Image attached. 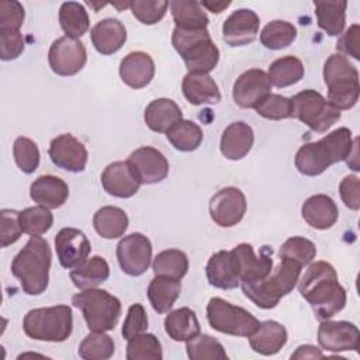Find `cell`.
<instances>
[{"label":"cell","instance_id":"6da1fadb","mask_svg":"<svg viewBox=\"0 0 360 360\" xmlns=\"http://www.w3.org/2000/svg\"><path fill=\"white\" fill-rule=\"evenodd\" d=\"M298 291L319 321L332 318L346 305V290L339 284L336 270L328 262L311 263L298 280Z\"/></svg>","mask_w":360,"mask_h":360},{"label":"cell","instance_id":"7a4b0ae2","mask_svg":"<svg viewBox=\"0 0 360 360\" xmlns=\"http://www.w3.org/2000/svg\"><path fill=\"white\" fill-rule=\"evenodd\" d=\"M353 146L352 131L340 127L316 142L302 145L295 153V167L304 176H319L329 166L346 160Z\"/></svg>","mask_w":360,"mask_h":360},{"label":"cell","instance_id":"3957f363","mask_svg":"<svg viewBox=\"0 0 360 360\" xmlns=\"http://www.w3.org/2000/svg\"><path fill=\"white\" fill-rule=\"evenodd\" d=\"M51 262L52 253L48 240L31 236L11 263V273L20 280L25 294L39 295L48 288Z\"/></svg>","mask_w":360,"mask_h":360},{"label":"cell","instance_id":"277c9868","mask_svg":"<svg viewBox=\"0 0 360 360\" xmlns=\"http://www.w3.org/2000/svg\"><path fill=\"white\" fill-rule=\"evenodd\" d=\"M277 269L263 280L253 283H242L243 294L259 308H274L280 300L290 294L300 280L302 266L291 259L280 257Z\"/></svg>","mask_w":360,"mask_h":360},{"label":"cell","instance_id":"5b68a950","mask_svg":"<svg viewBox=\"0 0 360 360\" xmlns=\"http://www.w3.org/2000/svg\"><path fill=\"white\" fill-rule=\"evenodd\" d=\"M172 45L183 58L188 73H210L219 60V49L211 39L207 28L187 30L176 27Z\"/></svg>","mask_w":360,"mask_h":360},{"label":"cell","instance_id":"8992f818","mask_svg":"<svg viewBox=\"0 0 360 360\" xmlns=\"http://www.w3.org/2000/svg\"><path fill=\"white\" fill-rule=\"evenodd\" d=\"M328 101L340 110H350L359 100V72L342 53L330 55L323 65Z\"/></svg>","mask_w":360,"mask_h":360},{"label":"cell","instance_id":"52a82bcc","mask_svg":"<svg viewBox=\"0 0 360 360\" xmlns=\"http://www.w3.org/2000/svg\"><path fill=\"white\" fill-rule=\"evenodd\" d=\"M72 315V308L68 305L35 308L25 314L22 329L34 340L65 342L73 329Z\"/></svg>","mask_w":360,"mask_h":360},{"label":"cell","instance_id":"ba28073f","mask_svg":"<svg viewBox=\"0 0 360 360\" xmlns=\"http://www.w3.org/2000/svg\"><path fill=\"white\" fill-rule=\"evenodd\" d=\"M72 304L82 311L91 332L112 330L121 315L120 300L101 288L82 290L72 297Z\"/></svg>","mask_w":360,"mask_h":360},{"label":"cell","instance_id":"9c48e42d","mask_svg":"<svg viewBox=\"0 0 360 360\" xmlns=\"http://www.w3.org/2000/svg\"><path fill=\"white\" fill-rule=\"evenodd\" d=\"M207 319L212 329L232 336L249 338L260 322L248 309L233 305L219 297H214L207 305Z\"/></svg>","mask_w":360,"mask_h":360},{"label":"cell","instance_id":"30bf717a","mask_svg":"<svg viewBox=\"0 0 360 360\" xmlns=\"http://www.w3.org/2000/svg\"><path fill=\"white\" fill-rule=\"evenodd\" d=\"M292 117L315 132H326L340 120V111L335 108L321 93L307 89L291 97Z\"/></svg>","mask_w":360,"mask_h":360},{"label":"cell","instance_id":"8fae6325","mask_svg":"<svg viewBox=\"0 0 360 360\" xmlns=\"http://www.w3.org/2000/svg\"><path fill=\"white\" fill-rule=\"evenodd\" d=\"M87 60V52L79 38L60 37L55 39L48 52V62L53 73L73 76L79 73Z\"/></svg>","mask_w":360,"mask_h":360},{"label":"cell","instance_id":"7c38bea8","mask_svg":"<svg viewBox=\"0 0 360 360\" xmlns=\"http://www.w3.org/2000/svg\"><path fill=\"white\" fill-rule=\"evenodd\" d=\"M117 260L125 274L132 277L143 274L152 260L150 240L139 232L124 236L117 245Z\"/></svg>","mask_w":360,"mask_h":360},{"label":"cell","instance_id":"4fadbf2b","mask_svg":"<svg viewBox=\"0 0 360 360\" xmlns=\"http://www.w3.org/2000/svg\"><path fill=\"white\" fill-rule=\"evenodd\" d=\"M245 212L246 198L238 187H224L210 200L211 219L222 228H231L239 224Z\"/></svg>","mask_w":360,"mask_h":360},{"label":"cell","instance_id":"5bb4252c","mask_svg":"<svg viewBox=\"0 0 360 360\" xmlns=\"http://www.w3.org/2000/svg\"><path fill=\"white\" fill-rule=\"evenodd\" d=\"M127 162L141 184L160 183L169 174L167 159L160 150L152 146L135 149Z\"/></svg>","mask_w":360,"mask_h":360},{"label":"cell","instance_id":"9a60e30c","mask_svg":"<svg viewBox=\"0 0 360 360\" xmlns=\"http://www.w3.org/2000/svg\"><path fill=\"white\" fill-rule=\"evenodd\" d=\"M48 155L52 163L63 170L77 173L83 172L87 165V149L72 134H62L49 143Z\"/></svg>","mask_w":360,"mask_h":360},{"label":"cell","instance_id":"2e32d148","mask_svg":"<svg viewBox=\"0 0 360 360\" xmlns=\"http://www.w3.org/2000/svg\"><path fill=\"white\" fill-rule=\"evenodd\" d=\"M269 76L262 69H249L243 72L233 83V101L242 108H255L271 91Z\"/></svg>","mask_w":360,"mask_h":360},{"label":"cell","instance_id":"e0dca14e","mask_svg":"<svg viewBox=\"0 0 360 360\" xmlns=\"http://www.w3.org/2000/svg\"><path fill=\"white\" fill-rule=\"evenodd\" d=\"M318 343L328 352H346L359 349V328L347 321H321Z\"/></svg>","mask_w":360,"mask_h":360},{"label":"cell","instance_id":"ac0fdd59","mask_svg":"<svg viewBox=\"0 0 360 360\" xmlns=\"http://www.w3.org/2000/svg\"><path fill=\"white\" fill-rule=\"evenodd\" d=\"M55 249L60 266L72 270L89 257L91 245L80 229L62 228L55 236Z\"/></svg>","mask_w":360,"mask_h":360},{"label":"cell","instance_id":"d6986e66","mask_svg":"<svg viewBox=\"0 0 360 360\" xmlns=\"http://www.w3.org/2000/svg\"><path fill=\"white\" fill-rule=\"evenodd\" d=\"M260 18L249 8L233 11L222 24V39L229 46H245L252 44L259 32Z\"/></svg>","mask_w":360,"mask_h":360},{"label":"cell","instance_id":"ffe728a7","mask_svg":"<svg viewBox=\"0 0 360 360\" xmlns=\"http://www.w3.org/2000/svg\"><path fill=\"white\" fill-rule=\"evenodd\" d=\"M205 274L208 283L215 288H236L240 283V267L236 255L232 250L214 253L205 266Z\"/></svg>","mask_w":360,"mask_h":360},{"label":"cell","instance_id":"44dd1931","mask_svg":"<svg viewBox=\"0 0 360 360\" xmlns=\"http://www.w3.org/2000/svg\"><path fill=\"white\" fill-rule=\"evenodd\" d=\"M239 260L240 267V283H253L266 278L273 270L271 248L264 246L260 256L255 255L252 245L239 243L232 249Z\"/></svg>","mask_w":360,"mask_h":360},{"label":"cell","instance_id":"7402d4cb","mask_svg":"<svg viewBox=\"0 0 360 360\" xmlns=\"http://www.w3.org/2000/svg\"><path fill=\"white\" fill-rule=\"evenodd\" d=\"M101 184L108 194L118 198H129L141 187L127 160L110 163L101 174Z\"/></svg>","mask_w":360,"mask_h":360},{"label":"cell","instance_id":"603a6c76","mask_svg":"<svg viewBox=\"0 0 360 360\" xmlns=\"http://www.w3.org/2000/svg\"><path fill=\"white\" fill-rule=\"evenodd\" d=\"M120 76L132 89L146 87L155 76V62L146 52H131L120 63Z\"/></svg>","mask_w":360,"mask_h":360},{"label":"cell","instance_id":"cb8c5ba5","mask_svg":"<svg viewBox=\"0 0 360 360\" xmlns=\"http://www.w3.org/2000/svg\"><path fill=\"white\" fill-rule=\"evenodd\" d=\"M301 215L309 226L325 231L336 224L339 210L336 202L329 195L315 194L305 200L301 208Z\"/></svg>","mask_w":360,"mask_h":360},{"label":"cell","instance_id":"d4e9b609","mask_svg":"<svg viewBox=\"0 0 360 360\" xmlns=\"http://www.w3.org/2000/svg\"><path fill=\"white\" fill-rule=\"evenodd\" d=\"M30 195L38 205L48 210L62 207L69 197V187L60 177L45 174L35 179L30 187Z\"/></svg>","mask_w":360,"mask_h":360},{"label":"cell","instance_id":"484cf974","mask_svg":"<svg viewBox=\"0 0 360 360\" xmlns=\"http://www.w3.org/2000/svg\"><path fill=\"white\" fill-rule=\"evenodd\" d=\"M255 142L253 129L246 122L238 121L229 124L221 136V153L229 160H240L245 158Z\"/></svg>","mask_w":360,"mask_h":360},{"label":"cell","instance_id":"4316f807","mask_svg":"<svg viewBox=\"0 0 360 360\" xmlns=\"http://www.w3.org/2000/svg\"><path fill=\"white\" fill-rule=\"evenodd\" d=\"M91 44L101 55H112L127 41V28L117 18H104L90 31Z\"/></svg>","mask_w":360,"mask_h":360},{"label":"cell","instance_id":"83f0119b","mask_svg":"<svg viewBox=\"0 0 360 360\" xmlns=\"http://www.w3.org/2000/svg\"><path fill=\"white\" fill-rule=\"evenodd\" d=\"M183 94L194 105L217 104L221 101L218 84L208 73H187L181 83Z\"/></svg>","mask_w":360,"mask_h":360},{"label":"cell","instance_id":"f1b7e54d","mask_svg":"<svg viewBox=\"0 0 360 360\" xmlns=\"http://www.w3.org/2000/svg\"><path fill=\"white\" fill-rule=\"evenodd\" d=\"M287 329L276 321L260 322L256 332L249 336V345L253 352L271 356L278 353L287 343Z\"/></svg>","mask_w":360,"mask_h":360},{"label":"cell","instance_id":"f546056e","mask_svg":"<svg viewBox=\"0 0 360 360\" xmlns=\"http://www.w3.org/2000/svg\"><path fill=\"white\" fill-rule=\"evenodd\" d=\"M143 120L149 129L166 134L176 122L183 120V112L173 100L156 98L146 105Z\"/></svg>","mask_w":360,"mask_h":360},{"label":"cell","instance_id":"4dcf8cb0","mask_svg":"<svg viewBox=\"0 0 360 360\" xmlns=\"http://www.w3.org/2000/svg\"><path fill=\"white\" fill-rule=\"evenodd\" d=\"M69 276L79 290L96 288L110 277V266L104 257L93 256L72 269Z\"/></svg>","mask_w":360,"mask_h":360},{"label":"cell","instance_id":"1f68e13d","mask_svg":"<svg viewBox=\"0 0 360 360\" xmlns=\"http://www.w3.org/2000/svg\"><path fill=\"white\" fill-rule=\"evenodd\" d=\"M165 330L176 342H187L201 333L195 312L187 307L169 312L165 318Z\"/></svg>","mask_w":360,"mask_h":360},{"label":"cell","instance_id":"d6a6232c","mask_svg":"<svg viewBox=\"0 0 360 360\" xmlns=\"http://www.w3.org/2000/svg\"><path fill=\"white\" fill-rule=\"evenodd\" d=\"M181 291L180 280H174L170 277L155 276V278L148 285V298L152 308L158 314L169 312V309L174 305Z\"/></svg>","mask_w":360,"mask_h":360},{"label":"cell","instance_id":"836d02e7","mask_svg":"<svg viewBox=\"0 0 360 360\" xmlns=\"http://www.w3.org/2000/svg\"><path fill=\"white\" fill-rule=\"evenodd\" d=\"M93 226L101 238L117 239L122 236L128 228V215L122 208L105 205L94 214Z\"/></svg>","mask_w":360,"mask_h":360},{"label":"cell","instance_id":"e575fe53","mask_svg":"<svg viewBox=\"0 0 360 360\" xmlns=\"http://www.w3.org/2000/svg\"><path fill=\"white\" fill-rule=\"evenodd\" d=\"M318 25L330 37L343 32L347 1H314Z\"/></svg>","mask_w":360,"mask_h":360},{"label":"cell","instance_id":"d590c367","mask_svg":"<svg viewBox=\"0 0 360 360\" xmlns=\"http://www.w3.org/2000/svg\"><path fill=\"white\" fill-rule=\"evenodd\" d=\"M176 27L187 30H202L208 25V17L198 1L173 0L169 3Z\"/></svg>","mask_w":360,"mask_h":360},{"label":"cell","instance_id":"8d00e7d4","mask_svg":"<svg viewBox=\"0 0 360 360\" xmlns=\"http://www.w3.org/2000/svg\"><path fill=\"white\" fill-rule=\"evenodd\" d=\"M267 76L273 86L288 87L304 77V65L297 56H283L269 66Z\"/></svg>","mask_w":360,"mask_h":360},{"label":"cell","instance_id":"74e56055","mask_svg":"<svg viewBox=\"0 0 360 360\" xmlns=\"http://www.w3.org/2000/svg\"><path fill=\"white\" fill-rule=\"evenodd\" d=\"M59 22L66 34L70 38H79L84 35L90 27V20L83 4L77 1L62 3L59 8Z\"/></svg>","mask_w":360,"mask_h":360},{"label":"cell","instance_id":"f35d334b","mask_svg":"<svg viewBox=\"0 0 360 360\" xmlns=\"http://www.w3.org/2000/svg\"><path fill=\"white\" fill-rule=\"evenodd\" d=\"M167 141L181 152L195 150L202 142V129L190 120H180L167 132Z\"/></svg>","mask_w":360,"mask_h":360},{"label":"cell","instance_id":"ab89813d","mask_svg":"<svg viewBox=\"0 0 360 360\" xmlns=\"http://www.w3.org/2000/svg\"><path fill=\"white\" fill-rule=\"evenodd\" d=\"M152 269L155 276L181 280L188 270V259L187 255L179 249H167L158 253L153 259Z\"/></svg>","mask_w":360,"mask_h":360},{"label":"cell","instance_id":"60d3db41","mask_svg":"<svg viewBox=\"0 0 360 360\" xmlns=\"http://www.w3.org/2000/svg\"><path fill=\"white\" fill-rule=\"evenodd\" d=\"M297 38V28L284 20L270 21L260 32V42L267 49H283L291 45Z\"/></svg>","mask_w":360,"mask_h":360},{"label":"cell","instance_id":"b9f144b4","mask_svg":"<svg viewBox=\"0 0 360 360\" xmlns=\"http://www.w3.org/2000/svg\"><path fill=\"white\" fill-rule=\"evenodd\" d=\"M115 352L111 336L105 332H91L79 345L77 353L84 360H107Z\"/></svg>","mask_w":360,"mask_h":360},{"label":"cell","instance_id":"7bdbcfd3","mask_svg":"<svg viewBox=\"0 0 360 360\" xmlns=\"http://www.w3.org/2000/svg\"><path fill=\"white\" fill-rule=\"evenodd\" d=\"M187 356L191 360H226L228 354L224 346L212 336L198 333L186 342Z\"/></svg>","mask_w":360,"mask_h":360},{"label":"cell","instance_id":"ee69618b","mask_svg":"<svg viewBox=\"0 0 360 360\" xmlns=\"http://www.w3.org/2000/svg\"><path fill=\"white\" fill-rule=\"evenodd\" d=\"M127 360H162L160 340L152 333H139L128 340Z\"/></svg>","mask_w":360,"mask_h":360},{"label":"cell","instance_id":"f6af8a7d","mask_svg":"<svg viewBox=\"0 0 360 360\" xmlns=\"http://www.w3.org/2000/svg\"><path fill=\"white\" fill-rule=\"evenodd\" d=\"M52 224H53L52 212L42 205L28 207L20 211L21 229L24 233H28L30 236L44 235L51 229Z\"/></svg>","mask_w":360,"mask_h":360},{"label":"cell","instance_id":"bcb514c9","mask_svg":"<svg viewBox=\"0 0 360 360\" xmlns=\"http://www.w3.org/2000/svg\"><path fill=\"white\" fill-rule=\"evenodd\" d=\"M255 110L260 117H263L266 120H273V121L285 120V118L292 117L291 98L284 97L281 94H276V93H270L269 96H266L255 107Z\"/></svg>","mask_w":360,"mask_h":360},{"label":"cell","instance_id":"7dc6e473","mask_svg":"<svg viewBox=\"0 0 360 360\" xmlns=\"http://www.w3.org/2000/svg\"><path fill=\"white\" fill-rule=\"evenodd\" d=\"M316 256V246L307 238H288L280 248V257H287L298 262L302 267L309 264Z\"/></svg>","mask_w":360,"mask_h":360},{"label":"cell","instance_id":"c3c4849f","mask_svg":"<svg viewBox=\"0 0 360 360\" xmlns=\"http://www.w3.org/2000/svg\"><path fill=\"white\" fill-rule=\"evenodd\" d=\"M13 155L17 166L27 174L34 173L39 166L38 145L25 136H18L13 145Z\"/></svg>","mask_w":360,"mask_h":360},{"label":"cell","instance_id":"681fc988","mask_svg":"<svg viewBox=\"0 0 360 360\" xmlns=\"http://www.w3.org/2000/svg\"><path fill=\"white\" fill-rule=\"evenodd\" d=\"M169 3L162 0H135L131 1V11L136 20H139L142 24L153 25L159 22L166 11H167Z\"/></svg>","mask_w":360,"mask_h":360},{"label":"cell","instance_id":"f907efd6","mask_svg":"<svg viewBox=\"0 0 360 360\" xmlns=\"http://www.w3.org/2000/svg\"><path fill=\"white\" fill-rule=\"evenodd\" d=\"M24 7L15 0L0 1V31H20L24 22Z\"/></svg>","mask_w":360,"mask_h":360},{"label":"cell","instance_id":"816d5d0a","mask_svg":"<svg viewBox=\"0 0 360 360\" xmlns=\"http://www.w3.org/2000/svg\"><path fill=\"white\" fill-rule=\"evenodd\" d=\"M0 218H1L0 245L1 248H7L8 245H13L14 242H17L21 233H24L20 225V211L4 208L0 212Z\"/></svg>","mask_w":360,"mask_h":360},{"label":"cell","instance_id":"f5cc1de1","mask_svg":"<svg viewBox=\"0 0 360 360\" xmlns=\"http://www.w3.org/2000/svg\"><path fill=\"white\" fill-rule=\"evenodd\" d=\"M148 329V315L141 304H132L128 308L125 321L122 323V338L129 340L131 338L146 332Z\"/></svg>","mask_w":360,"mask_h":360},{"label":"cell","instance_id":"db71d44e","mask_svg":"<svg viewBox=\"0 0 360 360\" xmlns=\"http://www.w3.org/2000/svg\"><path fill=\"white\" fill-rule=\"evenodd\" d=\"M1 59L13 60L24 51V38L20 31H0Z\"/></svg>","mask_w":360,"mask_h":360},{"label":"cell","instance_id":"11a10c76","mask_svg":"<svg viewBox=\"0 0 360 360\" xmlns=\"http://www.w3.org/2000/svg\"><path fill=\"white\" fill-rule=\"evenodd\" d=\"M336 49L345 55L352 56L353 59H360V25H350L336 42Z\"/></svg>","mask_w":360,"mask_h":360},{"label":"cell","instance_id":"9f6ffc18","mask_svg":"<svg viewBox=\"0 0 360 360\" xmlns=\"http://www.w3.org/2000/svg\"><path fill=\"white\" fill-rule=\"evenodd\" d=\"M340 198L345 205L353 211L360 208V180L357 176H346L339 184Z\"/></svg>","mask_w":360,"mask_h":360},{"label":"cell","instance_id":"6f0895ef","mask_svg":"<svg viewBox=\"0 0 360 360\" xmlns=\"http://www.w3.org/2000/svg\"><path fill=\"white\" fill-rule=\"evenodd\" d=\"M323 353L321 349L312 345H302L297 347V350L291 354V359H322Z\"/></svg>","mask_w":360,"mask_h":360},{"label":"cell","instance_id":"680465c9","mask_svg":"<svg viewBox=\"0 0 360 360\" xmlns=\"http://www.w3.org/2000/svg\"><path fill=\"white\" fill-rule=\"evenodd\" d=\"M201 7L210 10L211 13H215V14H219L221 11H224L226 7L231 6V1H201L200 3Z\"/></svg>","mask_w":360,"mask_h":360},{"label":"cell","instance_id":"91938a15","mask_svg":"<svg viewBox=\"0 0 360 360\" xmlns=\"http://www.w3.org/2000/svg\"><path fill=\"white\" fill-rule=\"evenodd\" d=\"M357 138L353 139V146H352V150L349 153V156L346 158V163L354 170V172H359V159H357Z\"/></svg>","mask_w":360,"mask_h":360},{"label":"cell","instance_id":"94428289","mask_svg":"<svg viewBox=\"0 0 360 360\" xmlns=\"http://www.w3.org/2000/svg\"><path fill=\"white\" fill-rule=\"evenodd\" d=\"M112 6L121 10V8H127V7H131V1H125V3H112Z\"/></svg>","mask_w":360,"mask_h":360}]
</instances>
